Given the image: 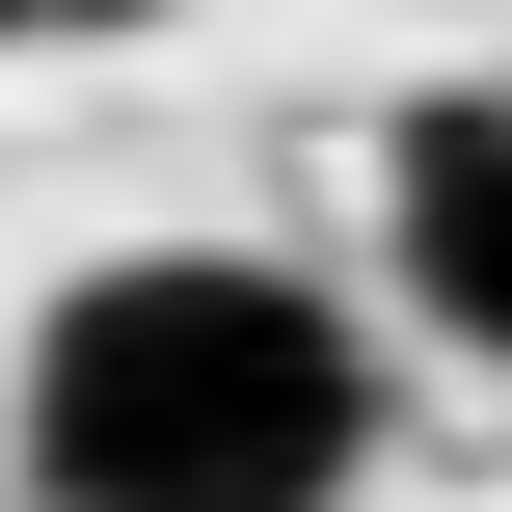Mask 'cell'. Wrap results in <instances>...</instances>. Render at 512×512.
Segmentation results:
<instances>
[{"label": "cell", "mask_w": 512, "mask_h": 512, "mask_svg": "<svg viewBox=\"0 0 512 512\" xmlns=\"http://www.w3.org/2000/svg\"><path fill=\"white\" fill-rule=\"evenodd\" d=\"M27 27H135V0H0V54H27Z\"/></svg>", "instance_id": "obj_3"}, {"label": "cell", "mask_w": 512, "mask_h": 512, "mask_svg": "<svg viewBox=\"0 0 512 512\" xmlns=\"http://www.w3.org/2000/svg\"><path fill=\"white\" fill-rule=\"evenodd\" d=\"M27 512H324L378 459V351L270 243H108L27 324Z\"/></svg>", "instance_id": "obj_1"}, {"label": "cell", "mask_w": 512, "mask_h": 512, "mask_svg": "<svg viewBox=\"0 0 512 512\" xmlns=\"http://www.w3.org/2000/svg\"><path fill=\"white\" fill-rule=\"evenodd\" d=\"M378 270H405V324L512 378V108H405V162H378Z\"/></svg>", "instance_id": "obj_2"}]
</instances>
